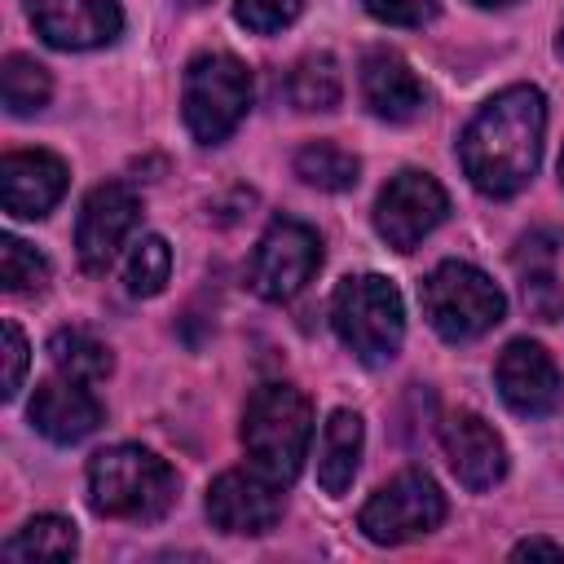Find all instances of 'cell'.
<instances>
[{"label":"cell","mask_w":564,"mask_h":564,"mask_svg":"<svg viewBox=\"0 0 564 564\" xmlns=\"http://www.w3.org/2000/svg\"><path fill=\"white\" fill-rule=\"evenodd\" d=\"M542 132H546V97L533 84H511L494 93L458 141L467 181L489 198L520 194L538 172Z\"/></svg>","instance_id":"obj_1"},{"label":"cell","mask_w":564,"mask_h":564,"mask_svg":"<svg viewBox=\"0 0 564 564\" xmlns=\"http://www.w3.org/2000/svg\"><path fill=\"white\" fill-rule=\"evenodd\" d=\"M88 502L106 520L150 524L163 520L176 502V476L159 454L141 445H110L88 463Z\"/></svg>","instance_id":"obj_2"},{"label":"cell","mask_w":564,"mask_h":564,"mask_svg":"<svg viewBox=\"0 0 564 564\" xmlns=\"http://www.w3.org/2000/svg\"><path fill=\"white\" fill-rule=\"evenodd\" d=\"M313 441V405L291 383H264L251 392L242 410V445L260 476L273 485H291L308 458Z\"/></svg>","instance_id":"obj_3"},{"label":"cell","mask_w":564,"mask_h":564,"mask_svg":"<svg viewBox=\"0 0 564 564\" xmlns=\"http://www.w3.org/2000/svg\"><path fill=\"white\" fill-rule=\"evenodd\" d=\"M330 326L339 344L361 366H383L397 357L405 339V304L401 291L379 273L344 278L330 295Z\"/></svg>","instance_id":"obj_4"},{"label":"cell","mask_w":564,"mask_h":564,"mask_svg":"<svg viewBox=\"0 0 564 564\" xmlns=\"http://www.w3.org/2000/svg\"><path fill=\"white\" fill-rule=\"evenodd\" d=\"M423 313L432 322V330L449 344H467V339H480L485 330H494L507 313V300L502 291L494 286L489 273H480L476 264L467 260H445L427 273L423 291Z\"/></svg>","instance_id":"obj_5"},{"label":"cell","mask_w":564,"mask_h":564,"mask_svg":"<svg viewBox=\"0 0 564 564\" xmlns=\"http://www.w3.org/2000/svg\"><path fill=\"white\" fill-rule=\"evenodd\" d=\"M251 106V70L234 53H198L185 66L181 119L198 145L225 141Z\"/></svg>","instance_id":"obj_6"},{"label":"cell","mask_w":564,"mask_h":564,"mask_svg":"<svg viewBox=\"0 0 564 564\" xmlns=\"http://www.w3.org/2000/svg\"><path fill=\"white\" fill-rule=\"evenodd\" d=\"M445 520V494L436 489V480L427 471H401L392 476L388 485H379L357 524L370 542L379 546H397V542H410V538H423L432 529H441Z\"/></svg>","instance_id":"obj_7"},{"label":"cell","mask_w":564,"mask_h":564,"mask_svg":"<svg viewBox=\"0 0 564 564\" xmlns=\"http://www.w3.org/2000/svg\"><path fill=\"white\" fill-rule=\"evenodd\" d=\"M317 264H322V238H317V229L304 225V220L282 216L256 242V256H251V291L260 300H273V304L295 300L308 286V278L317 273Z\"/></svg>","instance_id":"obj_8"},{"label":"cell","mask_w":564,"mask_h":564,"mask_svg":"<svg viewBox=\"0 0 564 564\" xmlns=\"http://www.w3.org/2000/svg\"><path fill=\"white\" fill-rule=\"evenodd\" d=\"M449 212V194L441 189L436 176L419 172V167H405L397 172L383 189H379V203H375V229L388 247L397 251H414Z\"/></svg>","instance_id":"obj_9"},{"label":"cell","mask_w":564,"mask_h":564,"mask_svg":"<svg viewBox=\"0 0 564 564\" xmlns=\"http://www.w3.org/2000/svg\"><path fill=\"white\" fill-rule=\"evenodd\" d=\"M207 520L220 533H238V538L269 533L282 520V485H273L256 467L220 471L207 489Z\"/></svg>","instance_id":"obj_10"},{"label":"cell","mask_w":564,"mask_h":564,"mask_svg":"<svg viewBox=\"0 0 564 564\" xmlns=\"http://www.w3.org/2000/svg\"><path fill=\"white\" fill-rule=\"evenodd\" d=\"M141 216V203L137 194L123 185V181H106L97 185L84 207H79V220H75V251H79V264L88 273H106L115 251L123 247V238L132 234Z\"/></svg>","instance_id":"obj_11"},{"label":"cell","mask_w":564,"mask_h":564,"mask_svg":"<svg viewBox=\"0 0 564 564\" xmlns=\"http://www.w3.org/2000/svg\"><path fill=\"white\" fill-rule=\"evenodd\" d=\"M494 379H498V397L507 401L511 414L520 419H542L555 410L560 401V366L551 361V352L533 339H511L502 352H498V366H494Z\"/></svg>","instance_id":"obj_12"},{"label":"cell","mask_w":564,"mask_h":564,"mask_svg":"<svg viewBox=\"0 0 564 564\" xmlns=\"http://www.w3.org/2000/svg\"><path fill=\"white\" fill-rule=\"evenodd\" d=\"M26 13L53 48H101L123 31L119 0H26Z\"/></svg>","instance_id":"obj_13"},{"label":"cell","mask_w":564,"mask_h":564,"mask_svg":"<svg viewBox=\"0 0 564 564\" xmlns=\"http://www.w3.org/2000/svg\"><path fill=\"white\" fill-rule=\"evenodd\" d=\"M66 194V163L48 150H13L0 159V203L13 220L48 216Z\"/></svg>","instance_id":"obj_14"},{"label":"cell","mask_w":564,"mask_h":564,"mask_svg":"<svg viewBox=\"0 0 564 564\" xmlns=\"http://www.w3.org/2000/svg\"><path fill=\"white\" fill-rule=\"evenodd\" d=\"M441 449H445L458 485H467L476 494L494 489L507 476V449H502L498 432L471 410H458L441 423Z\"/></svg>","instance_id":"obj_15"},{"label":"cell","mask_w":564,"mask_h":564,"mask_svg":"<svg viewBox=\"0 0 564 564\" xmlns=\"http://www.w3.org/2000/svg\"><path fill=\"white\" fill-rule=\"evenodd\" d=\"M31 423L53 445H75V441H84V436L97 432L101 401L84 388V379L57 375V379H44L35 388V397H31Z\"/></svg>","instance_id":"obj_16"},{"label":"cell","mask_w":564,"mask_h":564,"mask_svg":"<svg viewBox=\"0 0 564 564\" xmlns=\"http://www.w3.org/2000/svg\"><path fill=\"white\" fill-rule=\"evenodd\" d=\"M361 101L370 106V115L405 123L423 110V84L414 79L405 57H397L392 48H370L361 57Z\"/></svg>","instance_id":"obj_17"},{"label":"cell","mask_w":564,"mask_h":564,"mask_svg":"<svg viewBox=\"0 0 564 564\" xmlns=\"http://www.w3.org/2000/svg\"><path fill=\"white\" fill-rule=\"evenodd\" d=\"M361 441H366V427H361V414L352 410H330V419L322 423V445H317V485L339 498L357 467H361Z\"/></svg>","instance_id":"obj_18"},{"label":"cell","mask_w":564,"mask_h":564,"mask_svg":"<svg viewBox=\"0 0 564 564\" xmlns=\"http://www.w3.org/2000/svg\"><path fill=\"white\" fill-rule=\"evenodd\" d=\"M75 551L79 533L66 516H35L4 542V560H70Z\"/></svg>","instance_id":"obj_19"},{"label":"cell","mask_w":564,"mask_h":564,"mask_svg":"<svg viewBox=\"0 0 564 564\" xmlns=\"http://www.w3.org/2000/svg\"><path fill=\"white\" fill-rule=\"evenodd\" d=\"M357 154L335 145V141H308L300 154H295V176L304 185H317L326 194H339V189H352L357 185Z\"/></svg>","instance_id":"obj_20"},{"label":"cell","mask_w":564,"mask_h":564,"mask_svg":"<svg viewBox=\"0 0 564 564\" xmlns=\"http://www.w3.org/2000/svg\"><path fill=\"white\" fill-rule=\"evenodd\" d=\"M48 357H53V366H57L62 375H70V379H84V383H97V379H106V375H110V366H115L110 348H106L97 335L79 330V326H70V330H57V335L48 339Z\"/></svg>","instance_id":"obj_21"},{"label":"cell","mask_w":564,"mask_h":564,"mask_svg":"<svg viewBox=\"0 0 564 564\" xmlns=\"http://www.w3.org/2000/svg\"><path fill=\"white\" fill-rule=\"evenodd\" d=\"M286 93L295 101V110H335L339 106V66L330 53H308L295 62L291 79H286Z\"/></svg>","instance_id":"obj_22"},{"label":"cell","mask_w":564,"mask_h":564,"mask_svg":"<svg viewBox=\"0 0 564 564\" xmlns=\"http://www.w3.org/2000/svg\"><path fill=\"white\" fill-rule=\"evenodd\" d=\"M48 97H53L48 70L26 53H9L4 57V106H9V115H35V110L48 106Z\"/></svg>","instance_id":"obj_23"},{"label":"cell","mask_w":564,"mask_h":564,"mask_svg":"<svg viewBox=\"0 0 564 564\" xmlns=\"http://www.w3.org/2000/svg\"><path fill=\"white\" fill-rule=\"evenodd\" d=\"M167 273H172V247L159 238V234H145L132 256H128V269H123V282L132 295H159L167 286Z\"/></svg>","instance_id":"obj_24"},{"label":"cell","mask_w":564,"mask_h":564,"mask_svg":"<svg viewBox=\"0 0 564 564\" xmlns=\"http://www.w3.org/2000/svg\"><path fill=\"white\" fill-rule=\"evenodd\" d=\"M44 282H48V260L31 242L4 234L0 238V286L18 295V291H40Z\"/></svg>","instance_id":"obj_25"},{"label":"cell","mask_w":564,"mask_h":564,"mask_svg":"<svg viewBox=\"0 0 564 564\" xmlns=\"http://www.w3.org/2000/svg\"><path fill=\"white\" fill-rule=\"evenodd\" d=\"M300 13H304V0H234V18L256 35H273L291 26Z\"/></svg>","instance_id":"obj_26"},{"label":"cell","mask_w":564,"mask_h":564,"mask_svg":"<svg viewBox=\"0 0 564 564\" xmlns=\"http://www.w3.org/2000/svg\"><path fill=\"white\" fill-rule=\"evenodd\" d=\"M379 22L388 26H423L436 18V4L441 0H361Z\"/></svg>","instance_id":"obj_27"},{"label":"cell","mask_w":564,"mask_h":564,"mask_svg":"<svg viewBox=\"0 0 564 564\" xmlns=\"http://www.w3.org/2000/svg\"><path fill=\"white\" fill-rule=\"evenodd\" d=\"M26 375V335L18 330V322H4V397L13 401Z\"/></svg>","instance_id":"obj_28"},{"label":"cell","mask_w":564,"mask_h":564,"mask_svg":"<svg viewBox=\"0 0 564 564\" xmlns=\"http://www.w3.org/2000/svg\"><path fill=\"white\" fill-rule=\"evenodd\" d=\"M524 555H551V560H564V546L560 542H546V538H524L511 546V560H524Z\"/></svg>","instance_id":"obj_29"},{"label":"cell","mask_w":564,"mask_h":564,"mask_svg":"<svg viewBox=\"0 0 564 564\" xmlns=\"http://www.w3.org/2000/svg\"><path fill=\"white\" fill-rule=\"evenodd\" d=\"M476 4H511V0H476Z\"/></svg>","instance_id":"obj_30"},{"label":"cell","mask_w":564,"mask_h":564,"mask_svg":"<svg viewBox=\"0 0 564 564\" xmlns=\"http://www.w3.org/2000/svg\"><path fill=\"white\" fill-rule=\"evenodd\" d=\"M560 181H564V154H560Z\"/></svg>","instance_id":"obj_31"},{"label":"cell","mask_w":564,"mask_h":564,"mask_svg":"<svg viewBox=\"0 0 564 564\" xmlns=\"http://www.w3.org/2000/svg\"><path fill=\"white\" fill-rule=\"evenodd\" d=\"M185 4H207V0H185Z\"/></svg>","instance_id":"obj_32"}]
</instances>
